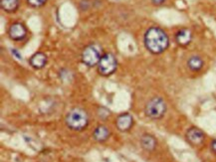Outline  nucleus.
Masks as SVG:
<instances>
[{"label": "nucleus", "mask_w": 216, "mask_h": 162, "mask_svg": "<svg viewBox=\"0 0 216 162\" xmlns=\"http://www.w3.org/2000/svg\"><path fill=\"white\" fill-rule=\"evenodd\" d=\"M145 44L150 52L153 54H161L167 49L169 40L166 33L162 29L151 27L145 35Z\"/></svg>", "instance_id": "nucleus-1"}, {"label": "nucleus", "mask_w": 216, "mask_h": 162, "mask_svg": "<svg viewBox=\"0 0 216 162\" xmlns=\"http://www.w3.org/2000/svg\"><path fill=\"white\" fill-rule=\"evenodd\" d=\"M66 124L72 130L81 131L89 124L88 114L82 109H73L66 115Z\"/></svg>", "instance_id": "nucleus-2"}, {"label": "nucleus", "mask_w": 216, "mask_h": 162, "mask_svg": "<svg viewBox=\"0 0 216 162\" xmlns=\"http://www.w3.org/2000/svg\"><path fill=\"white\" fill-rule=\"evenodd\" d=\"M166 111V104L161 98H152L149 103L146 104L145 113L146 116L152 119H161Z\"/></svg>", "instance_id": "nucleus-3"}, {"label": "nucleus", "mask_w": 216, "mask_h": 162, "mask_svg": "<svg viewBox=\"0 0 216 162\" xmlns=\"http://www.w3.org/2000/svg\"><path fill=\"white\" fill-rule=\"evenodd\" d=\"M117 66L118 63L115 56L111 53H107L101 57V60L98 64V68L99 72L103 76H109L116 71Z\"/></svg>", "instance_id": "nucleus-4"}, {"label": "nucleus", "mask_w": 216, "mask_h": 162, "mask_svg": "<svg viewBox=\"0 0 216 162\" xmlns=\"http://www.w3.org/2000/svg\"><path fill=\"white\" fill-rule=\"evenodd\" d=\"M82 60H83V63L89 67H94L96 65H98L101 60L99 51L93 46L87 47L83 51Z\"/></svg>", "instance_id": "nucleus-5"}, {"label": "nucleus", "mask_w": 216, "mask_h": 162, "mask_svg": "<svg viewBox=\"0 0 216 162\" xmlns=\"http://www.w3.org/2000/svg\"><path fill=\"white\" fill-rule=\"evenodd\" d=\"M8 34L10 39L14 41H22L27 35V30L23 24L14 23L10 26Z\"/></svg>", "instance_id": "nucleus-6"}, {"label": "nucleus", "mask_w": 216, "mask_h": 162, "mask_svg": "<svg viewBox=\"0 0 216 162\" xmlns=\"http://www.w3.org/2000/svg\"><path fill=\"white\" fill-rule=\"evenodd\" d=\"M186 138L189 143L192 145H200L203 141L205 135L202 130L197 127H191L186 132Z\"/></svg>", "instance_id": "nucleus-7"}, {"label": "nucleus", "mask_w": 216, "mask_h": 162, "mask_svg": "<svg viewBox=\"0 0 216 162\" xmlns=\"http://www.w3.org/2000/svg\"><path fill=\"white\" fill-rule=\"evenodd\" d=\"M134 124V119L129 114H122L118 116L116 125L120 131H128L132 128Z\"/></svg>", "instance_id": "nucleus-8"}, {"label": "nucleus", "mask_w": 216, "mask_h": 162, "mask_svg": "<svg viewBox=\"0 0 216 162\" xmlns=\"http://www.w3.org/2000/svg\"><path fill=\"white\" fill-rule=\"evenodd\" d=\"M111 132L109 130V128L105 125H99L95 128V130L93 132V137L96 141L98 142H104L106 141L108 138L110 137Z\"/></svg>", "instance_id": "nucleus-9"}, {"label": "nucleus", "mask_w": 216, "mask_h": 162, "mask_svg": "<svg viewBox=\"0 0 216 162\" xmlns=\"http://www.w3.org/2000/svg\"><path fill=\"white\" fill-rule=\"evenodd\" d=\"M47 63V57L43 53H36L30 58V64L33 68L35 69H41L46 65Z\"/></svg>", "instance_id": "nucleus-10"}, {"label": "nucleus", "mask_w": 216, "mask_h": 162, "mask_svg": "<svg viewBox=\"0 0 216 162\" xmlns=\"http://www.w3.org/2000/svg\"><path fill=\"white\" fill-rule=\"evenodd\" d=\"M140 144L141 147L145 149L146 151H152L156 147V140L150 134H144L140 138Z\"/></svg>", "instance_id": "nucleus-11"}, {"label": "nucleus", "mask_w": 216, "mask_h": 162, "mask_svg": "<svg viewBox=\"0 0 216 162\" xmlns=\"http://www.w3.org/2000/svg\"><path fill=\"white\" fill-rule=\"evenodd\" d=\"M191 38H192L191 32L189 30H187V29L180 30L179 32H177V34H176V36H175L176 42H177L179 45H181V46L188 45V44L190 43V41H191Z\"/></svg>", "instance_id": "nucleus-12"}, {"label": "nucleus", "mask_w": 216, "mask_h": 162, "mask_svg": "<svg viewBox=\"0 0 216 162\" xmlns=\"http://www.w3.org/2000/svg\"><path fill=\"white\" fill-rule=\"evenodd\" d=\"M0 5L6 12H14L19 6V0H1Z\"/></svg>", "instance_id": "nucleus-13"}, {"label": "nucleus", "mask_w": 216, "mask_h": 162, "mask_svg": "<svg viewBox=\"0 0 216 162\" xmlns=\"http://www.w3.org/2000/svg\"><path fill=\"white\" fill-rule=\"evenodd\" d=\"M187 65L192 71H199L203 67V61L199 57H191L187 62Z\"/></svg>", "instance_id": "nucleus-14"}, {"label": "nucleus", "mask_w": 216, "mask_h": 162, "mask_svg": "<svg viewBox=\"0 0 216 162\" xmlns=\"http://www.w3.org/2000/svg\"><path fill=\"white\" fill-rule=\"evenodd\" d=\"M47 0H27V2L32 7H40L46 3Z\"/></svg>", "instance_id": "nucleus-15"}, {"label": "nucleus", "mask_w": 216, "mask_h": 162, "mask_svg": "<svg viewBox=\"0 0 216 162\" xmlns=\"http://www.w3.org/2000/svg\"><path fill=\"white\" fill-rule=\"evenodd\" d=\"M211 149L214 153H216V140H212L211 142Z\"/></svg>", "instance_id": "nucleus-16"}, {"label": "nucleus", "mask_w": 216, "mask_h": 162, "mask_svg": "<svg viewBox=\"0 0 216 162\" xmlns=\"http://www.w3.org/2000/svg\"><path fill=\"white\" fill-rule=\"evenodd\" d=\"M166 0H152V3L153 4H155V5H161Z\"/></svg>", "instance_id": "nucleus-17"}]
</instances>
